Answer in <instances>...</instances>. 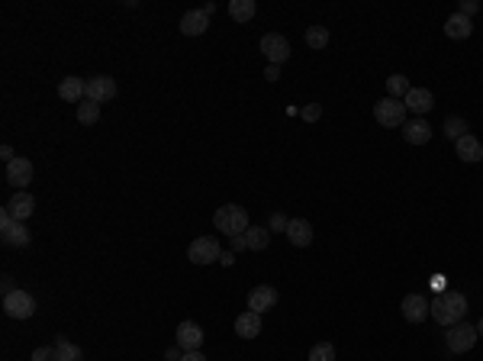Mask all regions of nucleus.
Masks as SVG:
<instances>
[{
    "label": "nucleus",
    "instance_id": "obj_30",
    "mask_svg": "<svg viewBox=\"0 0 483 361\" xmlns=\"http://www.w3.org/2000/svg\"><path fill=\"white\" fill-rule=\"evenodd\" d=\"M309 361H335V345L332 342H319L309 349Z\"/></svg>",
    "mask_w": 483,
    "mask_h": 361
},
{
    "label": "nucleus",
    "instance_id": "obj_19",
    "mask_svg": "<svg viewBox=\"0 0 483 361\" xmlns=\"http://www.w3.org/2000/svg\"><path fill=\"white\" fill-rule=\"evenodd\" d=\"M403 139L410 142V145H425V142H432V126L425 123V119H410L406 123V129H403Z\"/></svg>",
    "mask_w": 483,
    "mask_h": 361
},
{
    "label": "nucleus",
    "instance_id": "obj_39",
    "mask_svg": "<svg viewBox=\"0 0 483 361\" xmlns=\"http://www.w3.org/2000/svg\"><path fill=\"white\" fill-rule=\"evenodd\" d=\"M165 358H168V361H180L184 355H180V349H168V351H165Z\"/></svg>",
    "mask_w": 483,
    "mask_h": 361
},
{
    "label": "nucleus",
    "instance_id": "obj_10",
    "mask_svg": "<svg viewBox=\"0 0 483 361\" xmlns=\"http://www.w3.org/2000/svg\"><path fill=\"white\" fill-rule=\"evenodd\" d=\"M116 97V81L110 75H97V78H87V91H84V100H94V104H106Z\"/></svg>",
    "mask_w": 483,
    "mask_h": 361
},
{
    "label": "nucleus",
    "instance_id": "obj_33",
    "mask_svg": "<svg viewBox=\"0 0 483 361\" xmlns=\"http://www.w3.org/2000/svg\"><path fill=\"white\" fill-rule=\"evenodd\" d=\"M319 117H322V106H319V104H306L303 106V119H306V123H316Z\"/></svg>",
    "mask_w": 483,
    "mask_h": 361
},
{
    "label": "nucleus",
    "instance_id": "obj_28",
    "mask_svg": "<svg viewBox=\"0 0 483 361\" xmlns=\"http://www.w3.org/2000/svg\"><path fill=\"white\" fill-rule=\"evenodd\" d=\"M303 39H306L309 49H326L329 45V26H309Z\"/></svg>",
    "mask_w": 483,
    "mask_h": 361
},
{
    "label": "nucleus",
    "instance_id": "obj_11",
    "mask_svg": "<svg viewBox=\"0 0 483 361\" xmlns=\"http://www.w3.org/2000/svg\"><path fill=\"white\" fill-rule=\"evenodd\" d=\"M174 339H178V349L200 351V345H203V339H207V336H203V329H200L193 319H184V323L178 326V336H174Z\"/></svg>",
    "mask_w": 483,
    "mask_h": 361
},
{
    "label": "nucleus",
    "instance_id": "obj_8",
    "mask_svg": "<svg viewBox=\"0 0 483 361\" xmlns=\"http://www.w3.org/2000/svg\"><path fill=\"white\" fill-rule=\"evenodd\" d=\"M261 52L271 65H284L290 58V43L281 32H268V36H261Z\"/></svg>",
    "mask_w": 483,
    "mask_h": 361
},
{
    "label": "nucleus",
    "instance_id": "obj_6",
    "mask_svg": "<svg viewBox=\"0 0 483 361\" xmlns=\"http://www.w3.org/2000/svg\"><path fill=\"white\" fill-rule=\"evenodd\" d=\"M477 326H471V323H458V326H448V336H445V342H448V349L454 351V355H464V351H471L473 345H477Z\"/></svg>",
    "mask_w": 483,
    "mask_h": 361
},
{
    "label": "nucleus",
    "instance_id": "obj_2",
    "mask_svg": "<svg viewBox=\"0 0 483 361\" xmlns=\"http://www.w3.org/2000/svg\"><path fill=\"white\" fill-rule=\"evenodd\" d=\"M213 226H216V233H226L232 239V235H245L252 226H248V213H245V207H239V203H226V207H220V210L213 213Z\"/></svg>",
    "mask_w": 483,
    "mask_h": 361
},
{
    "label": "nucleus",
    "instance_id": "obj_34",
    "mask_svg": "<svg viewBox=\"0 0 483 361\" xmlns=\"http://www.w3.org/2000/svg\"><path fill=\"white\" fill-rule=\"evenodd\" d=\"M477 10H480V3H477V0H461V7H458V13H464V16H473Z\"/></svg>",
    "mask_w": 483,
    "mask_h": 361
},
{
    "label": "nucleus",
    "instance_id": "obj_1",
    "mask_svg": "<svg viewBox=\"0 0 483 361\" xmlns=\"http://www.w3.org/2000/svg\"><path fill=\"white\" fill-rule=\"evenodd\" d=\"M467 313V297L458 294V290H445L432 300V319L441 323V326H458Z\"/></svg>",
    "mask_w": 483,
    "mask_h": 361
},
{
    "label": "nucleus",
    "instance_id": "obj_37",
    "mask_svg": "<svg viewBox=\"0 0 483 361\" xmlns=\"http://www.w3.org/2000/svg\"><path fill=\"white\" fill-rule=\"evenodd\" d=\"M180 361H207V358H203V351H184Z\"/></svg>",
    "mask_w": 483,
    "mask_h": 361
},
{
    "label": "nucleus",
    "instance_id": "obj_4",
    "mask_svg": "<svg viewBox=\"0 0 483 361\" xmlns=\"http://www.w3.org/2000/svg\"><path fill=\"white\" fill-rule=\"evenodd\" d=\"M374 117H377L380 126H403L406 123V104L403 100H393V97H384L374 104Z\"/></svg>",
    "mask_w": 483,
    "mask_h": 361
},
{
    "label": "nucleus",
    "instance_id": "obj_17",
    "mask_svg": "<svg viewBox=\"0 0 483 361\" xmlns=\"http://www.w3.org/2000/svg\"><path fill=\"white\" fill-rule=\"evenodd\" d=\"M235 336H239V339H255V336H261V313L245 310L242 316H235Z\"/></svg>",
    "mask_w": 483,
    "mask_h": 361
},
{
    "label": "nucleus",
    "instance_id": "obj_31",
    "mask_svg": "<svg viewBox=\"0 0 483 361\" xmlns=\"http://www.w3.org/2000/svg\"><path fill=\"white\" fill-rule=\"evenodd\" d=\"M32 361H58V349H52V345H43V349L32 351Z\"/></svg>",
    "mask_w": 483,
    "mask_h": 361
},
{
    "label": "nucleus",
    "instance_id": "obj_36",
    "mask_svg": "<svg viewBox=\"0 0 483 361\" xmlns=\"http://www.w3.org/2000/svg\"><path fill=\"white\" fill-rule=\"evenodd\" d=\"M0 159L7 161V165H10V161L16 159V155H13V149H10V145H0Z\"/></svg>",
    "mask_w": 483,
    "mask_h": 361
},
{
    "label": "nucleus",
    "instance_id": "obj_16",
    "mask_svg": "<svg viewBox=\"0 0 483 361\" xmlns=\"http://www.w3.org/2000/svg\"><path fill=\"white\" fill-rule=\"evenodd\" d=\"M454 152H458V159L467 161V165H473V161H483V142L477 136H471V132L454 142Z\"/></svg>",
    "mask_w": 483,
    "mask_h": 361
},
{
    "label": "nucleus",
    "instance_id": "obj_38",
    "mask_svg": "<svg viewBox=\"0 0 483 361\" xmlns=\"http://www.w3.org/2000/svg\"><path fill=\"white\" fill-rule=\"evenodd\" d=\"M13 290H16V287H13V277L3 275V297H7V294H13Z\"/></svg>",
    "mask_w": 483,
    "mask_h": 361
},
{
    "label": "nucleus",
    "instance_id": "obj_32",
    "mask_svg": "<svg viewBox=\"0 0 483 361\" xmlns=\"http://www.w3.org/2000/svg\"><path fill=\"white\" fill-rule=\"evenodd\" d=\"M287 226H290V220H287L284 213H274L271 223H268V229H271V233H287Z\"/></svg>",
    "mask_w": 483,
    "mask_h": 361
},
{
    "label": "nucleus",
    "instance_id": "obj_13",
    "mask_svg": "<svg viewBox=\"0 0 483 361\" xmlns=\"http://www.w3.org/2000/svg\"><path fill=\"white\" fill-rule=\"evenodd\" d=\"M7 213H10L13 223H23V220H30L32 213H36V200H32V194L16 191V194H13V200L7 203Z\"/></svg>",
    "mask_w": 483,
    "mask_h": 361
},
{
    "label": "nucleus",
    "instance_id": "obj_7",
    "mask_svg": "<svg viewBox=\"0 0 483 361\" xmlns=\"http://www.w3.org/2000/svg\"><path fill=\"white\" fill-rule=\"evenodd\" d=\"M0 235H3V242L13 245V248H26V245L32 242L30 229H26L23 223H13L10 213H7V210L0 213Z\"/></svg>",
    "mask_w": 483,
    "mask_h": 361
},
{
    "label": "nucleus",
    "instance_id": "obj_20",
    "mask_svg": "<svg viewBox=\"0 0 483 361\" xmlns=\"http://www.w3.org/2000/svg\"><path fill=\"white\" fill-rule=\"evenodd\" d=\"M473 32V23L471 16H464V13H451L448 20H445V36L448 39H467Z\"/></svg>",
    "mask_w": 483,
    "mask_h": 361
},
{
    "label": "nucleus",
    "instance_id": "obj_15",
    "mask_svg": "<svg viewBox=\"0 0 483 361\" xmlns=\"http://www.w3.org/2000/svg\"><path fill=\"white\" fill-rule=\"evenodd\" d=\"M403 104H406V110H412L416 117H422V113H429L432 106H435V97H432L429 87H412L410 94L403 97Z\"/></svg>",
    "mask_w": 483,
    "mask_h": 361
},
{
    "label": "nucleus",
    "instance_id": "obj_9",
    "mask_svg": "<svg viewBox=\"0 0 483 361\" xmlns=\"http://www.w3.org/2000/svg\"><path fill=\"white\" fill-rule=\"evenodd\" d=\"M399 313H403L406 323H425L432 316V303L422 294H406L403 303H399Z\"/></svg>",
    "mask_w": 483,
    "mask_h": 361
},
{
    "label": "nucleus",
    "instance_id": "obj_21",
    "mask_svg": "<svg viewBox=\"0 0 483 361\" xmlns=\"http://www.w3.org/2000/svg\"><path fill=\"white\" fill-rule=\"evenodd\" d=\"M287 239H290L296 248H306V245L313 242V226L306 223V220H290V226H287Z\"/></svg>",
    "mask_w": 483,
    "mask_h": 361
},
{
    "label": "nucleus",
    "instance_id": "obj_5",
    "mask_svg": "<svg viewBox=\"0 0 483 361\" xmlns=\"http://www.w3.org/2000/svg\"><path fill=\"white\" fill-rule=\"evenodd\" d=\"M3 313L10 319H30L32 313H36V297H32L30 290H13V294H7L3 297Z\"/></svg>",
    "mask_w": 483,
    "mask_h": 361
},
{
    "label": "nucleus",
    "instance_id": "obj_12",
    "mask_svg": "<svg viewBox=\"0 0 483 361\" xmlns=\"http://www.w3.org/2000/svg\"><path fill=\"white\" fill-rule=\"evenodd\" d=\"M277 307V290H274L271 284H258L248 294V310L252 313H268V310Z\"/></svg>",
    "mask_w": 483,
    "mask_h": 361
},
{
    "label": "nucleus",
    "instance_id": "obj_3",
    "mask_svg": "<svg viewBox=\"0 0 483 361\" xmlns=\"http://www.w3.org/2000/svg\"><path fill=\"white\" fill-rule=\"evenodd\" d=\"M187 258L193 265H213V261H220L222 258L220 239H216V235H200V239H193L187 248Z\"/></svg>",
    "mask_w": 483,
    "mask_h": 361
},
{
    "label": "nucleus",
    "instance_id": "obj_23",
    "mask_svg": "<svg viewBox=\"0 0 483 361\" xmlns=\"http://www.w3.org/2000/svg\"><path fill=\"white\" fill-rule=\"evenodd\" d=\"M226 10H229V16L235 23H252V16L258 13V3L255 0H232Z\"/></svg>",
    "mask_w": 483,
    "mask_h": 361
},
{
    "label": "nucleus",
    "instance_id": "obj_40",
    "mask_svg": "<svg viewBox=\"0 0 483 361\" xmlns=\"http://www.w3.org/2000/svg\"><path fill=\"white\" fill-rule=\"evenodd\" d=\"M232 248H248V245H245V235H232Z\"/></svg>",
    "mask_w": 483,
    "mask_h": 361
},
{
    "label": "nucleus",
    "instance_id": "obj_26",
    "mask_svg": "<svg viewBox=\"0 0 483 361\" xmlns=\"http://www.w3.org/2000/svg\"><path fill=\"white\" fill-rule=\"evenodd\" d=\"M412 87H410V78L406 75H390L387 78V97H393V100H399V97H406Z\"/></svg>",
    "mask_w": 483,
    "mask_h": 361
},
{
    "label": "nucleus",
    "instance_id": "obj_25",
    "mask_svg": "<svg viewBox=\"0 0 483 361\" xmlns=\"http://www.w3.org/2000/svg\"><path fill=\"white\" fill-rule=\"evenodd\" d=\"M97 119H100V104L81 100V104H78V123H81V126H94Z\"/></svg>",
    "mask_w": 483,
    "mask_h": 361
},
{
    "label": "nucleus",
    "instance_id": "obj_22",
    "mask_svg": "<svg viewBox=\"0 0 483 361\" xmlns=\"http://www.w3.org/2000/svg\"><path fill=\"white\" fill-rule=\"evenodd\" d=\"M87 91V81H81V78H64L62 84H58V97L62 100H68V104H74V100H81Z\"/></svg>",
    "mask_w": 483,
    "mask_h": 361
},
{
    "label": "nucleus",
    "instance_id": "obj_35",
    "mask_svg": "<svg viewBox=\"0 0 483 361\" xmlns=\"http://www.w3.org/2000/svg\"><path fill=\"white\" fill-rule=\"evenodd\" d=\"M264 78H268V81H277V78H281V65H268Z\"/></svg>",
    "mask_w": 483,
    "mask_h": 361
},
{
    "label": "nucleus",
    "instance_id": "obj_41",
    "mask_svg": "<svg viewBox=\"0 0 483 361\" xmlns=\"http://www.w3.org/2000/svg\"><path fill=\"white\" fill-rule=\"evenodd\" d=\"M477 336H483V319H480V323H477Z\"/></svg>",
    "mask_w": 483,
    "mask_h": 361
},
{
    "label": "nucleus",
    "instance_id": "obj_14",
    "mask_svg": "<svg viewBox=\"0 0 483 361\" xmlns=\"http://www.w3.org/2000/svg\"><path fill=\"white\" fill-rule=\"evenodd\" d=\"M32 180V161L30 159H13L7 165V184H13L16 191H26V184Z\"/></svg>",
    "mask_w": 483,
    "mask_h": 361
},
{
    "label": "nucleus",
    "instance_id": "obj_18",
    "mask_svg": "<svg viewBox=\"0 0 483 361\" xmlns=\"http://www.w3.org/2000/svg\"><path fill=\"white\" fill-rule=\"evenodd\" d=\"M207 30H210V16L203 10H190L180 16V32L184 36H203Z\"/></svg>",
    "mask_w": 483,
    "mask_h": 361
},
{
    "label": "nucleus",
    "instance_id": "obj_24",
    "mask_svg": "<svg viewBox=\"0 0 483 361\" xmlns=\"http://www.w3.org/2000/svg\"><path fill=\"white\" fill-rule=\"evenodd\" d=\"M245 245L252 248V252H261L271 245V229H264V226H252L248 233H245Z\"/></svg>",
    "mask_w": 483,
    "mask_h": 361
},
{
    "label": "nucleus",
    "instance_id": "obj_27",
    "mask_svg": "<svg viewBox=\"0 0 483 361\" xmlns=\"http://www.w3.org/2000/svg\"><path fill=\"white\" fill-rule=\"evenodd\" d=\"M55 349H58V361H84V351L78 349V345H71L64 336H58Z\"/></svg>",
    "mask_w": 483,
    "mask_h": 361
},
{
    "label": "nucleus",
    "instance_id": "obj_29",
    "mask_svg": "<svg viewBox=\"0 0 483 361\" xmlns=\"http://www.w3.org/2000/svg\"><path fill=\"white\" fill-rule=\"evenodd\" d=\"M445 136L451 139V142H458L461 136H467V119H464V117H448V119H445Z\"/></svg>",
    "mask_w": 483,
    "mask_h": 361
}]
</instances>
